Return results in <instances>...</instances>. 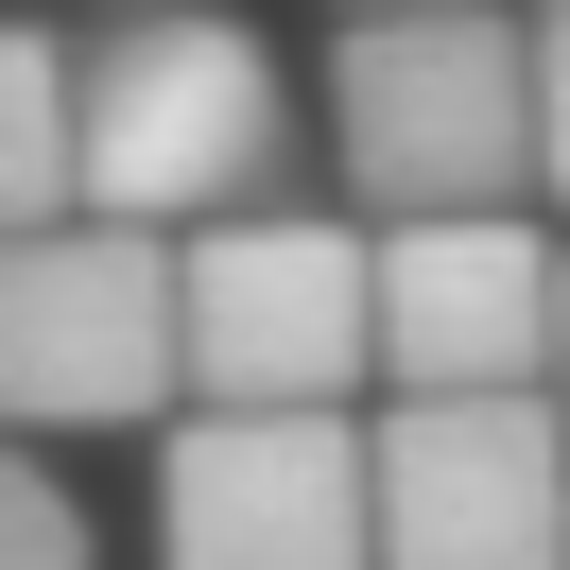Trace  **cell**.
I'll list each match as a JSON object with an SVG mask.
<instances>
[{"instance_id": "1", "label": "cell", "mask_w": 570, "mask_h": 570, "mask_svg": "<svg viewBox=\"0 0 570 570\" xmlns=\"http://www.w3.org/2000/svg\"><path fill=\"white\" fill-rule=\"evenodd\" d=\"M294 156V87L243 18L208 0H156V18H105L87 36V208L105 225H225L259 208Z\"/></svg>"}, {"instance_id": "2", "label": "cell", "mask_w": 570, "mask_h": 570, "mask_svg": "<svg viewBox=\"0 0 570 570\" xmlns=\"http://www.w3.org/2000/svg\"><path fill=\"white\" fill-rule=\"evenodd\" d=\"M328 139H346V190L397 225L501 208L535 174V36L501 0H415V18H363L328 52Z\"/></svg>"}, {"instance_id": "3", "label": "cell", "mask_w": 570, "mask_h": 570, "mask_svg": "<svg viewBox=\"0 0 570 570\" xmlns=\"http://www.w3.org/2000/svg\"><path fill=\"white\" fill-rule=\"evenodd\" d=\"M381 381V243L328 208L190 225V415H346Z\"/></svg>"}, {"instance_id": "4", "label": "cell", "mask_w": 570, "mask_h": 570, "mask_svg": "<svg viewBox=\"0 0 570 570\" xmlns=\"http://www.w3.org/2000/svg\"><path fill=\"white\" fill-rule=\"evenodd\" d=\"M0 397L36 432H139L190 397V243L156 225H36L0 259Z\"/></svg>"}, {"instance_id": "5", "label": "cell", "mask_w": 570, "mask_h": 570, "mask_svg": "<svg viewBox=\"0 0 570 570\" xmlns=\"http://www.w3.org/2000/svg\"><path fill=\"white\" fill-rule=\"evenodd\" d=\"M156 570H381V432L190 415L156 466Z\"/></svg>"}, {"instance_id": "6", "label": "cell", "mask_w": 570, "mask_h": 570, "mask_svg": "<svg viewBox=\"0 0 570 570\" xmlns=\"http://www.w3.org/2000/svg\"><path fill=\"white\" fill-rule=\"evenodd\" d=\"M381 570H570V397H397Z\"/></svg>"}, {"instance_id": "7", "label": "cell", "mask_w": 570, "mask_h": 570, "mask_svg": "<svg viewBox=\"0 0 570 570\" xmlns=\"http://www.w3.org/2000/svg\"><path fill=\"white\" fill-rule=\"evenodd\" d=\"M570 259L519 208L381 225V397H553Z\"/></svg>"}, {"instance_id": "8", "label": "cell", "mask_w": 570, "mask_h": 570, "mask_svg": "<svg viewBox=\"0 0 570 570\" xmlns=\"http://www.w3.org/2000/svg\"><path fill=\"white\" fill-rule=\"evenodd\" d=\"M0 208L87 225V36H0Z\"/></svg>"}, {"instance_id": "9", "label": "cell", "mask_w": 570, "mask_h": 570, "mask_svg": "<svg viewBox=\"0 0 570 570\" xmlns=\"http://www.w3.org/2000/svg\"><path fill=\"white\" fill-rule=\"evenodd\" d=\"M0 570H87V519L52 466H0Z\"/></svg>"}, {"instance_id": "10", "label": "cell", "mask_w": 570, "mask_h": 570, "mask_svg": "<svg viewBox=\"0 0 570 570\" xmlns=\"http://www.w3.org/2000/svg\"><path fill=\"white\" fill-rule=\"evenodd\" d=\"M535 174L570 190V0L535 18Z\"/></svg>"}, {"instance_id": "11", "label": "cell", "mask_w": 570, "mask_h": 570, "mask_svg": "<svg viewBox=\"0 0 570 570\" xmlns=\"http://www.w3.org/2000/svg\"><path fill=\"white\" fill-rule=\"evenodd\" d=\"M346 18H415V0H346Z\"/></svg>"}, {"instance_id": "12", "label": "cell", "mask_w": 570, "mask_h": 570, "mask_svg": "<svg viewBox=\"0 0 570 570\" xmlns=\"http://www.w3.org/2000/svg\"><path fill=\"white\" fill-rule=\"evenodd\" d=\"M553 397H570V346H553Z\"/></svg>"}]
</instances>
